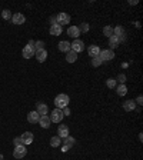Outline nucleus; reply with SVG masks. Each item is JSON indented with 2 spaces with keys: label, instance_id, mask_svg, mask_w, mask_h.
Masks as SVG:
<instances>
[{
  "label": "nucleus",
  "instance_id": "6ab92c4d",
  "mask_svg": "<svg viewBox=\"0 0 143 160\" xmlns=\"http://www.w3.org/2000/svg\"><path fill=\"white\" fill-rule=\"evenodd\" d=\"M36 112H37L40 116H44V114H47L49 113V107H47V104H44V103H37V109H36Z\"/></svg>",
  "mask_w": 143,
  "mask_h": 160
},
{
  "label": "nucleus",
  "instance_id": "ddd939ff",
  "mask_svg": "<svg viewBox=\"0 0 143 160\" xmlns=\"http://www.w3.org/2000/svg\"><path fill=\"white\" fill-rule=\"evenodd\" d=\"M59 50L63 53H67V52H70L72 50V47H70V43L67 42V40H62V42H59Z\"/></svg>",
  "mask_w": 143,
  "mask_h": 160
},
{
  "label": "nucleus",
  "instance_id": "6e6552de",
  "mask_svg": "<svg viewBox=\"0 0 143 160\" xmlns=\"http://www.w3.org/2000/svg\"><path fill=\"white\" fill-rule=\"evenodd\" d=\"M20 139H22V143H23L24 146H27V144H32V141H33V133L24 132L23 134L20 136Z\"/></svg>",
  "mask_w": 143,
  "mask_h": 160
},
{
  "label": "nucleus",
  "instance_id": "72a5a7b5",
  "mask_svg": "<svg viewBox=\"0 0 143 160\" xmlns=\"http://www.w3.org/2000/svg\"><path fill=\"white\" fill-rule=\"evenodd\" d=\"M62 113H63V116H70V109L69 107L62 109Z\"/></svg>",
  "mask_w": 143,
  "mask_h": 160
},
{
  "label": "nucleus",
  "instance_id": "bb28decb",
  "mask_svg": "<svg viewBox=\"0 0 143 160\" xmlns=\"http://www.w3.org/2000/svg\"><path fill=\"white\" fill-rule=\"evenodd\" d=\"M106 86L109 87V89H114L116 86H117V82H116V79H113V77H110V79L106 80Z\"/></svg>",
  "mask_w": 143,
  "mask_h": 160
},
{
  "label": "nucleus",
  "instance_id": "c9c22d12",
  "mask_svg": "<svg viewBox=\"0 0 143 160\" xmlns=\"http://www.w3.org/2000/svg\"><path fill=\"white\" fill-rule=\"evenodd\" d=\"M129 3H130V5H138V0H130Z\"/></svg>",
  "mask_w": 143,
  "mask_h": 160
},
{
  "label": "nucleus",
  "instance_id": "e433bc0d",
  "mask_svg": "<svg viewBox=\"0 0 143 160\" xmlns=\"http://www.w3.org/2000/svg\"><path fill=\"white\" fill-rule=\"evenodd\" d=\"M0 12H2V10H0Z\"/></svg>",
  "mask_w": 143,
  "mask_h": 160
},
{
  "label": "nucleus",
  "instance_id": "f8f14e48",
  "mask_svg": "<svg viewBox=\"0 0 143 160\" xmlns=\"http://www.w3.org/2000/svg\"><path fill=\"white\" fill-rule=\"evenodd\" d=\"M113 36L119 37L120 42H122V40H124V29L122 27V26H116V27L113 29Z\"/></svg>",
  "mask_w": 143,
  "mask_h": 160
},
{
  "label": "nucleus",
  "instance_id": "2f4dec72",
  "mask_svg": "<svg viewBox=\"0 0 143 160\" xmlns=\"http://www.w3.org/2000/svg\"><path fill=\"white\" fill-rule=\"evenodd\" d=\"M116 82H119L120 85H124V82H126V76H124V75H119V76H117V79H116Z\"/></svg>",
  "mask_w": 143,
  "mask_h": 160
},
{
  "label": "nucleus",
  "instance_id": "1a4fd4ad",
  "mask_svg": "<svg viewBox=\"0 0 143 160\" xmlns=\"http://www.w3.org/2000/svg\"><path fill=\"white\" fill-rule=\"evenodd\" d=\"M57 136L60 137V139H65V137L69 136V127L66 124H60L59 129H57Z\"/></svg>",
  "mask_w": 143,
  "mask_h": 160
},
{
  "label": "nucleus",
  "instance_id": "f257e3e1",
  "mask_svg": "<svg viewBox=\"0 0 143 160\" xmlns=\"http://www.w3.org/2000/svg\"><path fill=\"white\" fill-rule=\"evenodd\" d=\"M69 102H70V99H69V96L65 93H60L57 94L56 97H54V106H56V109H65L67 107V104H69Z\"/></svg>",
  "mask_w": 143,
  "mask_h": 160
},
{
  "label": "nucleus",
  "instance_id": "7ed1b4c3",
  "mask_svg": "<svg viewBox=\"0 0 143 160\" xmlns=\"http://www.w3.org/2000/svg\"><path fill=\"white\" fill-rule=\"evenodd\" d=\"M50 122H53V123H60L63 120V113H62V110L60 109H53L52 110V113H50Z\"/></svg>",
  "mask_w": 143,
  "mask_h": 160
},
{
  "label": "nucleus",
  "instance_id": "aec40b11",
  "mask_svg": "<svg viewBox=\"0 0 143 160\" xmlns=\"http://www.w3.org/2000/svg\"><path fill=\"white\" fill-rule=\"evenodd\" d=\"M87 53H89V56L93 59V57H97L100 53V49L99 46H96V44H93V46H89V50H87Z\"/></svg>",
  "mask_w": 143,
  "mask_h": 160
},
{
  "label": "nucleus",
  "instance_id": "dca6fc26",
  "mask_svg": "<svg viewBox=\"0 0 143 160\" xmlns=\"http://www.w3.org/2000/svg\"><path fill=\"white\" fill-rule=\"evenodd\" d=\"M134 109H136L134 100H126V102L123 103V110L124 112H133Z\"/></svg>",
  "mask_w": 143,
  "mask_h": 160
},
{
  "label": "nucleus",
  "instance_id": "c85d7f7f",
  "mask_svg": "<svg viewBox=\"0 0 143 160\" xmlns=\"http://www.w3.org/2000/svg\"><path fill=\"white\" fill-rule=\"evenodd\" d=\"M102 63H103V61H102V59H100L99 56H97V57H93V59H92V66H93V67H99Z\"/></svg>",
  "mask_w": 143,
  "mask_h": 160
},
{
  "label": "nucleus",
  "instance_id": "f704fd0d",
  "mask_svg": "<svg viewBox=\"0 0 143 160\" xmlns=\"http://www.w3.org/2000/svg\"><path fill=\"white\" fill-rule=\"evenodd\" d=\"M136 103H138V104H143V97H142V96H139L138 99H136Z\"/></svg>",
  "mask_w": 143,
  "mask_h": 160
},
{
  "label": "nucleus",
  "instance_id": "423d86ee",
  "mask_svg": "<svg viewBox=\"0 0 143 160\" xmlns=\"http://www.w3.org/2000/svg\"><path fill=\"white\" fill-rule=\"evenodd\" d=\"M26 153H27V149H26V146H24V144L16 146V147H14V150H13L14 159H22V157H24V156H26Z\"/></svg>",
  "mask_w": 143,
  "mask_h": 160
},
{
  "label": "nucleus",
  "instance_id": "7c9ffc66",
  "mask_svg": "<svg viewBox=\"0 0 143 160\" xmlns=\"http://www.w3.org/2000/svg\"><path fill=\"white\" fill-rule=\"evenodd\" d=\"M89 29H90L89 23H82L80 26H79V30H80V33H82V32H83V33H87V32H89Z\"/></svg>",
  "mask_w": 143,
  "mask_h": 160
},
{
  "label": "nucleus",
  "instance_id": "5701e85b",
  "mask_svg": "<svg viewBox=\"0 0 143 160\" xmlns=\"http://www.w3.org/2000/svg\"><path fill=\"white\" fill-rule=\"evenodd\" d=\"M63 141H65V147H67V149H72V147L75 146V139L73 137H70V136H67V137H65V139H62Z\"/></svg>",
  "mask_w": 143,
  "mask_h": 160
},
{
  "label": "nucleus",
  "instance_id": "412c9836",
  "mask_svg": "<svg viewBox=\"0 0 143 160\" xmlns=\"http://www.w3.org/2000/svg\"><path fill=\"white\" fill-rule=\"evenodd\" d=\"M119 44H120L119 37H116V36H112V37H109V46H110V50H113V49H116V47H119Z\"/></svg>",
  "mask_w": 143,
  "mask_h": 160
},
{
  "label": "nucleus",
  "instance_id": "b1692460",
  "mask_svg": "<svg viewBox=\"0 0 143 160\" xmlns=\"http://www.w3.org/2000/svg\"><path fill=\"white\" fill-rule=\"evenodd\" d=\"M116 92H117L119 96H126L127 94V87L124 85H119V86H116Z\"/></svg>",
  "mask_w": 143,
  "mask_h": 160
},
{
  "label": "nucleus",
  "instance_id": "9d476101",
  "mask_svg": "<svg viewBox=\"0 0 143 160\" xmlns=\"http://www.w3.org/2000/svg\"><path fill=\"white\" fill-rule=\"evenodd\" d=\"M12 22H13L14 24H23L24 22H26V17H24V14H22V13H14L13 16H12Z\"/></svg>",
  "mask_w": 143,
  "mask_h": 160
},
{
  "label": "nucleus",
  "instance_id": "20e7f679",
  "mask_svg": "<svg viewBox=\"0 0 143 160\" xmlns=\"http://www.w3.org/2000/svg\"><path fill=\"white\" fill-rule=\"evenodd\" d=\"M99 57L102 59V61H109L114 59V52L110 50V49H106V50H100Z\"/></svg>",
  "mask_w": 143,
  "mask_h": 160
},
{
  "label": "nucleus",
  "instance_id": "a878e982",
  "mask_svg": "<svg viewBox=\"0 0 143 160\" xmlns=\"http://www.w3.org/2000/svg\"><path fill=\"white\" fill-rule=\"evenodd\" d=\"M103 34H105L106 37H112L113 36V27L112 26H105L103 27Z\"/></svg>",
  "mask_w": 143,
  "mask_h": 160
},
{
  "label": "nucleus",
  "instance_id": "2eb2a0df",
  "mask_svg": "<svg viewBox=\"0 0 143 160\" xmlns=\"http://www.w3.org/2000/svg\"><path fill=\"white\" fill-rule=\"evenodd\" d=\"M62 32H63L62 26H59L57 23H54V24H52V26H50V34H52V36H60V34H62Z\"/></svg>",
  "mask_w": 143,
  "mask_h": 160
},
{
  "label": "nucleus",
  "instance_id": "473e14b6",
  "mask_svg": "<svg viewBox=\"0 0 143 160\" xmlns=\"http://www.w3.org/2000/svg\"><path fill=\"white\" fill-rule=\"evenodd\" d=\"M13 144H14V147H16V146H20V144H23V143H22V139H20V137H14Z\"/></svg>",
  "mask_w": 143,
  "mask_h": 160
},
{
  "label": "nucleus",
  "instance_id": "4be33fe9",
  "mask_svg": "<svg viewBox=\"0 0 143 160\" xmlns=\"http://www.w3.org/2000/svg\"><path fill=\"white\" fill-rule=\"evenodd\" d=\"M77 60V53H75L73 50L66 53V61L67 63H75Z\"/></svg>",
  "mask_w": 143,
  "mask_h": 160
},
{
  "label": "nucleus",
  "instance_id": "cd10ccee",
  "mask_svg": "<svg viewBox=\"0 0 143 160\" xmlns=\"http://www.w3.org/2000/svg\"><path fill=\"white\" fill-rule=\"evenodd\" d=\"M0 13H2V17H3L5 20H10V19H12V16H13V14H12V12H10L9 9L3 10V12H0Z\"/></svg>",
  "mask_w": 143,
  "mask_h": 160
},
{
  "label": "nucleus",
  "instance_id": "0eeeda50",
  "mask_svg": "<svg viewBox=\"0 0 143 160\" xmlns=\"http://www.w3.org/2000/svg\"><path fill=\"white\" fill-rule=\"evenodd\" d=\"M70 47L75 53H80L85 50V43L82 42L80 39H75V42L70 43Z\"/></svg>",
  "mask_w": 143,
  "mask_h": 160
},
{
  "label": "nucleus",
  "instance_id": "a211bd4d",
  "mask_svg": "<svg viewBox=\"0 0 143 160\" xmlns=\"http://www.w3.org/2000/svg\"><path fill=\"white\" fill-rule=\"evenodd\" d=\"M34 56H36V59H37V61H40V63H43V61H46V59H47V52L43 49V50H39V52L34 53Z\"/></svg>",
  "mask_w": 143,
  "mask_h": 160
},
{
  "label": "nucleus",
  "instance_id": "c756f323",
  "mask_svg": "<svg viewBox=\"0 0 143 160\" xmlns=\"http://www.w3.org/2000/svg\"><path fill=\"white\" fill-rule=\"evenodd\" d=\"M44 49V43L42 40H39V42H34V50L39 52V50H43Z\"/></svg>",
  "mask_w": 143,
  "mask_h": 160
},
{
  "label": "nucleus",
  "instance_id": "4468645a",
  "mask_svg": "<svg viewBox=\"0 0 143 160\" xmlns=\"http://www.w3.org/2000/svg\"><path fill=\"white\" fill-rule=\"evenodd\" d=\"M67 34H69L70 37L77 39L79 36H80V30H79V27H77V26H70V27L67 29Z\"/></svg>",
  "mask_w": 143,
  "mask_h": 160
},
{
  "label": "nucleus",
  "instance_id": "f03ea898",
  "mask_svg": "<svg viewBox=\"0 0 143 160\" xmlns=\"http://www.w3.org/2000/svg\"><path fill=\"white\" fill-rule=\"evenodd\" d=\"M34 53H36V50H34V42L33 40H29L27 46H24L23 50H22V56L24 59H30V57L34 56Z\"/></svg>",
  "mask_w": 143,
  "mask_h": 160
},
{
  "label": "nucleus",
  "instance_id": "393cba45",
  "mask_svg": "<svg viewBox=\"0 0 143 160\" xmlns=\"http://www.w3.org/2000/svg\"><path fill=\"white\" fill-rule=\"evenodd\" d=\"M60 143H62V139L59 136H53L52 139H50V146L52 147H59L60 146Z\"/></svg>",
  "mask_w": 143,
  "mask_h": 160
},
{
  "label": "nucleus",
  "instance_id": "9b49d317",
  "mask_svg": "<svg viewBox=\"0 0 143 160\" xmlns=\"http://www.w3.org/2000/svg\"><path fill=\"white\" fill-rule=\"evenodd\" d=\"M50 117H49L47 114H44V116H40V119H39V124L43 127V129H49L50 127Z\"/></svg>",
  "mask_w": 143,
  "mask_h": 160
},
{
  "label": "nucleus",
  "instance_id": "f3484780",
  "mask_svg": "<svg viewBox=\"0 0 143 160\" xmlns=\"http://www.w3.org/2000/svg\"><path fill=\"white\" fill-rule=\"evenodd\" d=\"M39 119H40V114L34 110V112H30L27 114V122L29 123H39Z\"/></svg>",
  "mask_w": 143,
  "mask_h": 160
},
{
  "label": "nucleus",
  "instance_id": "39448f33",
  "mask_svg": "<svg viewBox=\"0 0 143 160\" xmlns=\"http://www.w3.org/2000/svg\"><path fill=\"white\" fill-rule=\"evenodd\" d=\"M56 23L59 24V26H66V24L70 23V16L67 13H59L56 17Z\"/></svg>",
  "mask_w": 143,
  "mask_h": 160
}]
</instances>
